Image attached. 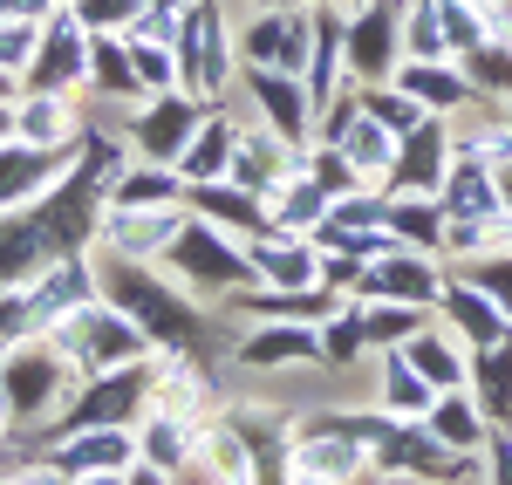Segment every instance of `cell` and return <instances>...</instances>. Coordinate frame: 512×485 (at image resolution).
<instances>
[{"label":"cell","mask_w":512,"mask_h":485,"mask_svg":"<svg viewBox=\"0 0 512 485\" xmlns=\"http://www.w3.org/2000/svg\"><path fill=\"white\" fill-rule=\"evenodd\" d=\"M96 294L110 301V308H123L130 322L144 328L158 349H171V356H192V342H198V315L171 294V287H158L130 253H117V260H103L96 267Z\"/></svg>","instance_id":"1"},{"label":"cell","mask_w":512,"mask_h":485,"mask_svg":"<svg viewBox=\"0 0 512 485\" xmlns=\"http://www.w3.org/2000/svg\"><path fill=\"white\" fill-rule=\"evenodd\" d=\"M0 390H7V404L21 417V431H48L55 410L69 404V390H76V363H69L48 335L7 342V349H0Z\"/></svg>","instance_id":"2"},{"label":"cell","mask_w":512,"mask_h":485,"mask_svg":"<svg viewBox=\"0 0 512 485\" xmlns=\"http://www.w3.org/2000/svg\"><path fill=\"white\" fill-rule=\"evenodd\" d=\"M48 342L76 363V376H103V369H123V363H144V356H151V335L130 322L123 308H110L103 294L82 301V308H69L62 322L48 328Z\"/></svg>","instance_id":"3"},{"label":"cell","mask_w":512,"mask_h":485,"mask_svg":"<svg viewBox=\"0 0 512 485\" xmlns=\"http://www.w3.org/2000/svg\"><path fill=\"white\" fill-rule=\"evenodd\" d=\"M171 260H178L185 287H198V294H233V287L246 294V287L260 281V274H253V260H246L239 246H226L212 226H198V219H185V226H178Z\"/></svg>","instance_id":"4"},{"label":"cell","mask_w":512,"mask_h":485,"mask_svg":"<svg viewBox=\"0 0 512 485\" xmlns=\"http://www.w3.org/2000/svg\"><path fill=\"white\" fill-rule=\"evenodd\" d=\"M82 76H89V28L69 7H55L41 21V41H35V55H28V69H21V82L28 89H69Z\"/></svg>","instance_id":"5"},{"label":"cell","mask_w":512,"mask_h":485,"mask_svg":"<svg viewBox=\"0 0 512 485\" xmlns=\"http://www.w3.org/2000/svg\"><path fill=\"white\" fill-rule=\"evenodd\" d=\"M41 451H48L69 479H89V472H130V465H137V438H130V424L69 431V438H48Z\"/></svg>","instance_id":"6"},{"label":"cell","mask_w":512,"mask_h":485,"mask_svg":"<svg viewBox=\"0 0 512 485\" xmlns=\"http://www.w3.org/2000/svg\"><path fill=\"white\" fill-rule=\"evenodd\" d=\"M55 178H62V151H41V144H21V137L0 144V212L35 205Z\"/></svg>","instance_id":"7"},{"label":"cell","mask_w":512,"mask_h":485,"mask_svg":"<svg viewBox=\"0 0 512 485\" xmlns=\"http://www.w3.org/2000/svg\"><path fill=\"white\" fill-rule=\"evenodd\" d=\"M362 287H369L376 301H410V308H431L437 294H444V281L431 274L424 253H383V260L362 274Z\"/></svg>","instance_id":"8"},{"label":"cell","mask_w":512,"mask_h":485,"mask_svg":"<svg viewBox=\"0 0 512 485\" xmlns=\"http://www.w3.org/2000/svg\"><path fill=\"white\" fill-rule=\"evenodd\" d=\"M178 62H185V89H219L226 82V35H219L212 7H198L178 28Z\"/></svg>","instance_id":"9"},{"label":"cell","mask_w":512,"mask_h":485,"mask_svg":"<svg viewBox=\"0 0 512 485\" xmlns=\"http://www.w3.org/2000/svg\"><path fill=\"white\" fill-rule=\"evenodd\" d=\"M431 404H437V383L410 363L403 349H390V356H383V390H376V410H383V417H403V424H424V410H431Z\"/></svg>","instance_id":"10"},{"label":"cell","mask_w":512,"mask_h":485,"mask_svg":"<svg viewBox=\"0 0 512 485\" xmlns=\"http://www.w3.org/2000/svg\"><path fill=\"white\" fill-rule=\"evenodd\" d=\"M14 137H21V144H41V151H62V144L76 137V117H69L62 89H28V96L14 103Z\"/></svg>","instance_id":"11"},{"label":"cell","mask_w":512,"mask_h":485,"mask_svg":"<svg viewBox=\"0 0 512 485\" xmlns=\"http://www.w3.org/2000/svg\"><path fill=\"white\" fill-rule=\"evenodd\" d=\"M437 308L451 315V328H458L472 349L506 342V308H499L492 294H478V287H444V294H437Z\"/></svg>","instance_id":"12"},{"label":"cell","mask_w":512,"mask_h":485,"mask_svg":"<svg viewBox=\"0 0 512 485\" xmlns=\"http://www.w3.org/2000/svg\"><path fill=\"white\" fill-rule=\"evenodd\" d=\"M424 424H431V438L444 451H465V458H472V451L485 445V410H478V397H458V390H437V404L424 410Z\"/></svg>","instance_id":"13"},{"label":"cell","mask_w":512,"mask_h":485,"mask_svg":"<svg viewBox=\"0 0 512 485\" xmlns=\"http://www.w3.org/2000/svg\"><path fill=\"white\" fill-rule=\"evenodd\" d=\"M239 363H246V369L321 363V335H315V328H294V322H274V328H260L253 342H239Z\"/></svg>","instance_id":"14"},{"label":"cell","mask_w":512,"mask_h":485,"mask_svg":"<svg viewBox=\"0 0 512 485\" xmlns=\"http://www.w3.org/2000/svg\"><path fill=\"white\" fill-rule=\"evenodd\" d=\"M178 226H185L178 212H130V205H117V212L103 219V240L137 260V253H151V246H171V240H178Z\"/></svg>","instance_id":"15"},{"label":"cell","mask_w":512,"mask_h":485,"mask_svg":"<svg viewBox=\"0 0 512 485\" xmlns=\"http://www.w3.org/2000/svg\"><path fill=\"white\" fill-rule=\"evenodd\" d=\"M192 130H198V110L185 103V96H164L158 110L137 123V144H144L151 158H178V151L192 144Z\"/></svg>","instance_id":"16"},{"label":"cell","mask_w":512,"mask_h":485,"mask_svg":"<svg viewBox=\"0 0 512 485\" xmlns=\"http://www.w3.org/2000/svg\"><path fill=\"white\" fill-rule=\"evenodd\" d=\"M478 410H485V424L512 431V342L478 349Z\"/></svg>","instance_id":"17"},{"label":"cell","mask_w":512,"mask_h":485,"mask_svg":"<svg viewBox=\"0 0 512 485\" xmlns=\"http://www.w3.org/2000/svg\"><path fill=\"white\" fill-rule=\"evenodd\" d=\"M390 35H396V7H369L349 28V62L362 76H383L390 69Z\"/></svg>","instance_id":"18"},{"label":"cell","mask_w":512,"mask_h":485,"mask_svg":"<svg viewBox=\"0 0 512 485\" xmlns=\"http://www.w3.org/2000/svg\"><path fill=\"white\" fill-rule=\"evenodd\" d=\"M246 260H253V274L267 287H321V260L301 253V246H260V253H246Z\"/></svg>","instance_id":"19"},{"label":"cell","mask_w":512,"mask_h":485,"mask_svg":"<svg viewBox=\"0 0 512 485\" xmlns=\"http://www.w3.org/2000/svg\"><path fill=\"white\" fill-rule=\"evenodd\" d=\"M253 96L267 103L274 130H287V137H301V130H308V103H301L294 76H280V69H260V76H253Z\"/></svg>","instance_id":"20"},{"label":"cell","mask_w":512,"mask_h":485,"mask_svg":"<svg viewBox=\"0 0 512 485\" xmlns=\"http://www.w3.org/2000/svg\"><path fill=\"white\" fill-rule=\"evenodd\" d=\"M137 458H151L158 472H185V458H192V445H185V424L158 410V417L144 424V438H137Z\"/></svg>","instance_id":"21"},{"label":"cell","mask_w":512,"mask_h":485,"mask_svg":"<svg viewBox=\"0 0 512 485\" xmlns=\"http://www.w3.org/2000/svg\"><path fill=\"white\" fill-rule=\"evenodd\" d=\"M403 356H410V363L424 369V376H431L437 390H458V376H465V363H458V349H451V342H437L431 328H417V335L403 342Z\"/></svg>","instance_id":"22"},{"label":"cell","mask_w":512,"mask_h":485,"mask_svg":"<svg viewBox=\"0 0 512 485\" xmlns=\"http://www.w3.org/2000/svg\"><path fill=\"white\" fill-rule=\"evenodd\" d=\"M226 151H233V130H226V123H212L205 137H192V144L178 151V164H185V178H192V185H212V178L226 171Z\"/></svg>","instance_id":"23"},{"label":"cell","mask_w":512,"mask_h":485,"mask_svg":"<svg viewBox=\"0 0 512 485\" xmlns=\"http://www.w3.org/2000/svg\"><path fill=\"white\" fill-rule=\"evenodd\" d=\"M362 322H369V342H376V349H403V342L424 328V308H410V301H376Z\"/></svg>","instance_id":"24"},{"label":"cell","mask_w":512,"mask_h":485,"mask_svg":"<svg viewBox=\"0 0 512 485\" xmlns=\"http://www.w3.org/2000/svg\"><path fill=\"white\" fill-rule=\"evenodd\" d=\"M396 171H403V192H431L437 185V130L431 123L410 130V151L396 158Z\"/></svg>","instance_id":"25"},{"label":"cell","mask_w":512,"mask_h":485,"mask_svg":"<svg viewBox=\"0 0 512 485\" xmlns=\"http://www.w3.org/2000/svg\"><path fill=\"white\" fill-rule=\"evenodd\" d=\"M89 62H96V69H89V76L103 82V89H137V55H130V48H123V41H89Z\"/></svg>","instance_id":"26"},{"label":"cell","mask_w":512,"mask_h":485,"mask_svg":"<svg viewBox=\"0 0 512 485\" xmlns=\"http://www.w3.org/2000/svg\"><path fill=\"white\" fill-rule=\"evenodd\" d=\"M321 335H328V342H321V363H355V356L369 349V322H362V315H335Z\"/></svg>","instance_id":"27"},{"label":"cell","mask_w":512,"mask_h":485,"mask_svg":"<svg viewBox=\"0 0 512 485\" xmlns=\"http://www.w3.org/2000/svg\"><path fill=\"white\" fill-rule=\"evenodd\" d=\"M192 199H198V212H219V219H233L239 233H260V226H267V212H260L253 199H239V192H212V185H198Z\"/></svg>","instance_id":"28"},{"label":"cell","mask_w":512,"mask_h":485,"mask_svg":"<svg viewBox=\"0 0 512 485\" xmlns=\"http://www.w3.org/2000/svg\"><path fill=\"white\" fill-rule=\"evenodd\" d=\"M383 226H390L396 240H410V246H437V212H431L424 199L390 205V219H383Z\"/></svg>","instance_id":"29"},{"label":"cell","mask_w":512,"mask_h":485,"mask_svg":"<svg viewBox=\"0 0 512 485\" xmlns=\"http://www.w3.org/2000/svg\"><path fill=\"white\" fill-rule=\"evenodd\" d=\"M403 96H417V103H458L465 89H458V76H444V69H431V62H417V69H403Z\"/></svg>","instance_id":"30"},{"label":"cell","mask_w":512,"mask_h":485,"mask_svg":"<svg viewBox=\"0 0 512 485\" xmlns=\"http://www.w3.org/2000/svg\"><path fill=\"white\" fill-rule=\"evenodd\" d=\"M35 21H14V14H0V69L7 76H21L28 69V55H35Z\"/></svg>","instance_id":"31"},{"label":"cell","mask_w":512,"mask_h":485,"mask_svg":"<svg viewBox=\"0 0 512 485\" xmlns=\"http://www.w3.org/2000/svg\"><path fill=\"white\" fill-rule=\"evenodd\" d=\"M492 199H499V192L485 185V171H472V164L451 178V212H465V219H485V212H492Z\"/></svg>","instance_id":"32"},{"label":"cell","mask_w":512,"mask_h":485,"mask_svg":"<svg viewBox=\"0 0 512 485\" xmlns=\"http://www.w3.org/2000/svg\"><path fill=\"white\" fill-rule=\"evenodd\" d=\"M369 117L383 123V130H396V137H410V130L424 123V103H417V96H376Z\"/></svg>","instance_id":"33"},{"label":"cell","mask_w":512,"mask_h":485,"mask_svg":"<svg viewBox=\"0 0 512 485\" xmlns=\"http://www.w3.org/2000/svg\"><path fill=\"white\" fill-rule=\"evenodd\" d=\"M137 14H144V0H82L76 7L82 28H130Z\"/></svg>","instance_id":"34"},{"label":"cell","mask_w":512,"mask_h":485,"mask_svg":"<svg viewBox=\"0 0 512 485\" xmlns=\"http://www.w3.org/2000/svg\"><path fill=\"white\" fill-rule=\"evenodd\" d=\"M171 178H158V171H144V178H123L117 185V205H171Z\"/></svg>","instance_id":"35"},{"label":"cell","mask_w":512,"mask_h":485,"mask_svg":"<svg viewBox=\"0 0 512 485\" xmlns=\"http://www.w3.org/2000/svg\"><path fill=\"white\" fill-rule=\"evenodd\" d=\"M472 287H478V294H492L499 308H512V260H485V267L472 274Z\"/></svg>","instance_id":"36"},{"label":"cell","mask_w":512,"mask_h":485,"mask_svg":"<svg viewBox=\"0 0 512 485\" xmlns=\"http://www.w3.org/2000/svg\"><path fill=\"white\" fill-rule=\"evenodd\" d=\"M321 281H328V287H362V267H355V253H349V260H321Z\"/></svg>","instance_id":"37"},{"label":"cell","mask_w":512,"mask_h":485,"mask_svg":"<svg viewBox=\"0 0 512 485\" xmlns=\"http://www.w3.org/2000/svg\"><path fill=\"white\" fill-rule=\"evenodd\" d=\"M492 485H512V438H492Z\"/></svg>","instance_id":"38"},{"label":"cell","mask_w":512,"mask_h":485,"mask_svg":"<svg viewBox=\"0 0 512 485\" xmlns=\"http://www.w3.org/2000/svg\"><path fill=\"white\" fill-rule=\"evenodd\" d=\"M478 76L485 82H512V55H478Z\"/></svg>","instance_id":"39"},{"label":"cell","mask_w":512,"mask_h":485,"mask_svg":"<svg viewBox=\"0 0 512 485\" xmlns=\"http://www.w3.org/2000/svg\"><path fill=\"white\" fill-rule=\"evenodd\" d=\"M21 417H14V404H7V390H0V445H7V431H14Z\"/></svg>","instance_id":"40"},{"label":"cell","mask_w":512,"mask_h":485,"mask_svg":"<svg viewBox=\"0 0 512 485\" xmlns=\"http://www.w3.org/2000/svg\"><path fill=\"white\" fill-rule=\"evenodd\" d=\"M14 137V103H0V144Z\"/></svg>","instance_id":"41"},{"label":"cell","mask_w":512,"mask_h":485,"mask_svg":"<svg viewBox=\"0 0 512 485\" xmlns=\"http://www.w3.org/2000/svg\"><path fill=\"white\" fill-rule=\"evenodd\" d=\"M0 103H14V76L7 69H0Z\"/></svg>","instance_id":"42"},{"label":"cell","mask_w":512,"mask_h":485,"mask_svg":"<svg viewBox=\"0 0 512 485\" xmlns=\"http://www.w3.org/2000/svg\"><path fill=\"white\" fill-rule=\"evenodd\" d=\"M499 199H506V205H512V171H499Z\"/></svg>","instance_id":"43"}]
</instances>
